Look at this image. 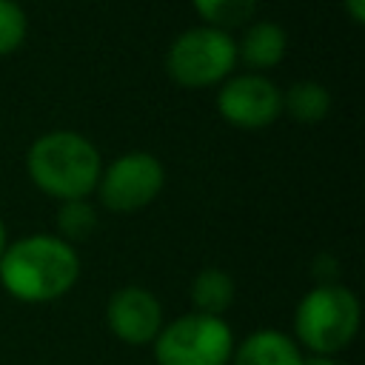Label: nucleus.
I'll return each mask as SVG.
<instances>
[{
  "mask_svg": "<svg viewBox=\"0 0 365 365\" xmlns=\"http://www.w3.org/2000/svg\"><path fill=\"white\" fill-rule=\"evenodd\" d=\"M80 257L71 242L54 234H31L6 245L0 257V282L20 302H51L74 288Z\"/></svg>",
  "mask_w": 365,
  "mask_h": 365,
  "instance_id": "1",
  "label": "nucleus"
},
{
  "mask_svg": "<svg viewBox=\"0 0 365 365\" xmlns=\"http://www.w3.org/2000/svg\"><path fill=\"white\" fill-rule=\"evenodd\" d=\"M26 171L43 194L68 202L86 200L91 191H97L103 160L88 137H83L80 131L57 128L40 134L29 145Z\"/></svg>",
  "mask_w": 365,
  "mask_h": 365,
  "instance_id": "2",
  "label": "nucleus"
},
{
  "mask_svg": "<svg viewBox=\"0 0 365 365\" xmlns=\"http://www.w3.org/2000/svg\"><path fill=\"white\" fill-rule=\"evenodd\" d=\"M294 331L299 345H305L311 354L334 356L336 351L348 348L359 331L356 294L336 282H319L299 299L294 311Z\"/></svg>",
  "mask_w": 365,
  "mask_h": 365,
  "instance_id": "3",
  "label": "nucleus"
},
{
  "mask_svg": "<svg viewBox=\"0 0 365 365\" xmlns=\"http://www.w3.org/2000/svg\"><path fill=\"white\" fill-rule=\"evenodd\" d=\"M237 66V40L211 26H194L174 37L165 54V71L177 86L208 88L231 77Z\"/></svg>",
  "mask_w": 365,
  "mask_h": 365,
  "instance_id": "4",
  "label": "nucleus"
},
{
  "mask_svg": "<svg viewBox=\"0 0 365 365\" xmlns=\"http://www.w3.org/2000/svg\"><path fill=\"white\" fill-rule=\"evenodd\" d=\"M234 334L222 317L185 314L160 328L154 339L157 365H228Z\"/></svg>",
  "mask_w": 365,
  "mask_h": 365,
  "instance_id": "5",
  "label": "nucleus"
},
{
  "mask_svg": "<svg viewBox=\"0 0 365 365\" xmlns=\"http://www.w3.org/2000/svg\"><path fill=\"white\" fill-rule=\"evenodd\" d=\"M165 185V168L151 151H125L100 171L97 194L111 211L131 214L151 205Z\"/></svg>",
  "mask_w": 365,
  "mask_h": 365,
  "instance_id": "6",
  "label": "nucleus"
},
{
  "mask_svg": "<svg viewBox=\"0 0 365 365\" xmlns=\"http://www.w3.org/2000/svg\"><path fill=\"white\" fill-rule=\"evenodd\" d=\"M217 111L237 128H265L282 114V88L257 71L234 74L220 83Z\"/></svg>",
  "mask_w": 365,
  "mask_h": 365,
  "instance_id": "7",
  "label": "nucleus"
},
{
  "mask_svg": "<svg viewBox=\"0 0 365 365\" xmlns=\"http://www.w3.org/2000/svg\"><path fill=\"white\" fill-rule=\"evenodd\" d=\"M106 322L117 339L128 345H145L154 342L163 328V305L148 288L125 285L111 294L106 305Z\"/></svg>",
  "mask_w": 365,
  "mask_h": 365,
  "instance_id": "8",
  "label": "nucleus"
},
{
  "mask_svg": "<svg viewBox=\"0 0 365 365\" xmlns=\"http://www.w3.org/2000/svg\"><path fill=\"white\" fill-rule=\"evenodd\" d=\"M299 362H302V351L297 339L274 328L254 331L231 354V365H299Z\"/></svg>",
  "mask_w": 365,
  "mask_h": 365,
  "instance_id": "9",
  "label": "nucleus"
},
{
  "mask_svg": "<svg viewBox=\"0 0 365 365\" xmlns=\"http://www.w3.org/2000/svg\"><path fill=\"white\" fill-rule=\"evenodd\" d=\"M285 48H288L285 29L274 20H262V23H254L237 43V63L242 60L248 68H257L259 74L265 68H274L285 57Z\"/></svg>",
  "mask_w": 365,
  "mask_h": 365,
  "instance_id": "10",
  "label": "nucleus"
},
{
  "mask_svg": "<svg viewBox=\"0 0 365 365\" xmlns=\"http://www.w3.org/2000/svg\"><path fill=\"white\" fill-rule=\"evenodd\" d=\"M191 302L197 314L222 317L234 302V279L222 268H202L191 282Z\"/></svg>",
  "mask_w": 365,
  "mask_h": 365,
  "instance_id": "11",
  "label": "nucleus"
},
{
  "mask_svg": "<svg viewBox=\"0 0 365 365\" xmlns=\"http://www.w3.org/2000/svg\"><path fill=\"white\" fill-rule=\"evenodd\" d=\"M282 111L297 123H319L331 111V91L317 80H299L282 91Z\"/></svg>",
  "mask_w": 365,
  "mask_h": 365,
  "instance_id": "12",
  "label": "nucleus"
},
{
  "mask_svg": "<svg viewBox=\"0 0 365 365\" xmlns=\"http://www.w3.org/2000/svg\"><path fill=\"white\" fill-rule=\"evenodd\" d=\"M191 3L202 26L222 29V31L248 23L257 9V0H191Z\"/></svg>",
  "mask_w": 365,
  "mask_h": 365,
  "instance_id": "13",
  "label": "nucleus"
},
{
  "mask_svg": "<svg viewBox=\"0 0 365 365\" xmlns=\"http://www.w3.org/2000/svg\"><path fill=\"white\" fill-rule=\"evenodd\" d=\"M57 228H60V240L66 242L86 240L97 228V214L86 200H68L57 211Z\"/></svg>",
  "mask_w": 365,
  "mask_h": 365,
  "instance_id": "14",
  "label": "nucleus"
},
{
  "mask_svg": "<svg viewBox=\"0 0 365 365\" xmlns=\"http://www.w3.org/2000/svg\"><path fill=\"white\" fill-rule=\"evenodd\" d=\"M29 20L17 0H0V57L17 51L26 40Z\"/></svg>",
  "mask_w": 365,
  "mask_h": 365,
  "instance_id": "15",
  "label": "nucleus"
},
{
  "mask_svg": "<svg viewBox=\"0 0 365 365\" xmlns=\"http://www.w3.org/2000/svg\"><path fill=\"white\" fill-rule=\"evenodd\" d=\"M342 9L348 11L351 23L362 26V20H365V0H342Z\"/></svg>",
  "mask_w": 365,
  "mask_h": 365,
  "instance_id": "16",
  "label": "nucleus"
},
{
  "mask_svg": "<svg viewBox=\"0 0 365 365\" xmlns=\"http://www.w3.org/2000/svg\"><path fill=\"white\" fill-rule=\"evenodd\" d=\"M299 365H342V362H336L334 356H322V354H311V356H302V362Z\"/></svg>",
  "mask_w": 365,
  "mask_h": 365,
  "instance_id": "17",
  "label": "nucleus"
},
{
  "mask_svg": "<svg viewBox=\"0 0 365 365\" xmlns=\"http://www.w3.org/2000/svg\"><path fill=\"white\" fill-rule=\"evenodd\" d=\"M6 245H9V240H6V225H3V217H0V257H3Z\"/></svg>",
  "mask_w": 365,
  "mask_h": 365,
  "instance_id": "18",
  "label": "nucleus"
}]
</instances>
